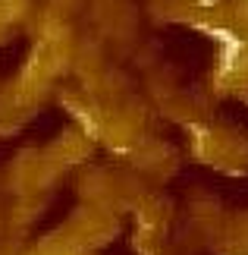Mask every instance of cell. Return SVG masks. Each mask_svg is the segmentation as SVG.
Listing matches in <instances>:
<instances>
[{
  "instance_id": "6da1fadb",
  "label": "cell",
  "mask_w": 248,
  "mask_h": 255,
  "mask_svg": "<svg viewBox=\"0 0 248 255\" xmlns=\"http://www.w3.org/2000/svg\"><path fill=\"white\" fill-rule=\"evenodd\" d=\"M198 3H201V6H211V3H217V0H198Z\"/></svg>"
}]
</instances>
